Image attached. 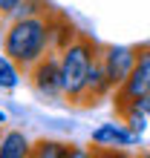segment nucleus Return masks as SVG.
<instances>
[{
  "label": "nucleus",
  "instance_id": "f257e3e1",
  "mask_svg": "<svg viewBox=\"0 0 150 158\" xmlns=\"http://www.w3.org/2000/svg\"><path fill=\"white\" fill-rule=\"evenodd\" d=\"M49 35H52V26L46 23L43 15H32V12H23L17 20L9 26L6 32V40H3V52L12 58L17 66H32L43 58V49L49 43Z\"/></svg>",
  "mask_w": 150,
  "mask_h": 158
},
{
  "label": "nucleus",
  "instance_id": "f03ea898",
  "mask_svg": "<svg viewBox=\"0 0 150 158\" xmlns=\"http://www.w3.org/2000/svg\"><path fill=\"white\" fill-rule=\"evenodd\" d=\"M95 43H90L87 38H78L75 43H69L61 55V86L67 98H81L84 86L90 78V66L95 60Z\"/></svg>",
  "mask_w": 150,
  "mask_h": 158
},
{
  "label": "nucleus",
  "instance_id": "7ed1b4c3",
  "mask_svg": "<svg viewBox=\"0 0 150 158\" xmlns=\"http://www.w3.org/2000/svg\"><path fill=\"white\" fill-rule=\"evenodd\" d=\"M144 95H150V46L144 49V55H139L133 72H130V78L118 86V106L124 109L130 104H139Z\"/></svg>",
  "mask_w": 150,
  "mask_h": 158
},
{
  "label": "nucleus",
  "instance_id": "20e7f679",
  "mask_svg": "<svg viewBox=\"0 0 150 158\" xmlns=\"http://www.w3.org/2000/svg\"><path fill=\"white\" fill-rule=\"evenodd\" d=\"M136 60H139L136 49H130V46H110V49L101 55V66H104V75L110 81V86H121V83L130 78Z\"/></svg>",
  "mask_w": 150,
  "mask_h": 158
},
{
  "label": "nucleus",
  "instance_id": "39448f33",
  "mask_svg": "<svg viewBox=\"0 0 150 158\" xmlns=\"http://www.w3.org/2000/svg\"><path fill=\"white\" fill-rule=\"evenodd\" d=\"M32 86L46 98H58L64 95V86H61V60L55 58H41L35 63V72H32Z\"/></svg>",
  "mask_w": 150,
  "mask_h": 158
},
{
  "label": "nucleus",
  "instance_id": "423d86ee",
  "mask_svg": "<svg viewBox=\"0 0 150 158\" xmlns=\"http://www.w3.org/2000/svg\"><path fill=\"white\" fill-rule=\"evenodd\" d=\"M136 132L133 129H121L118 124H104V127H98L95 132H92V141L95 144H110V147H127V144H133L136 141Z\"/></svg>",
  "mask_w": 150,
  "mask_h": 158
},
{
  "label": "nucleus",
  "instance_id": "0eeeda50",
  "mask_svg": "<svg viewBox=\"0 0 150 158\" xmlns=\"http://www.w3.org/2000/svg\"><path fill=\"white\" fill-rule=\"evenodd\" d=\"M29 152L32 147L23 138V132H6V138L0 141V158H23Z\"/></svg>",
  "mask_w": 150,
  "mask_h": 158
},
{
  "label": "nucleus",
  "instance_id": "6e6552de",
  "mask_svg": "<svg viewBox=\"0 0 150 158\" xmlns=\"http://www.w3.org/2000/svg\"><path fill=\"white\" fill-rule=\"evenodd\" d=\"M35 158H67V155H78L72 150L69 144H58V141H41V144H35L32 147V152Z\"/></svg>",
  "mask_w": 150,
  "mask_h": 158
},
{
  "label": "nucleus",
  "instance_id": "1a4fd4ad",
  "mask_svg": "<svg viewBox=\"0 0 150 158\" xmlns=\"http://www.w3.org/2000/svg\"><path fill=\"white\" fill-rule=\"evenodd\" d=\"M17 86V69H15V60L3 52L0 55V89H15Z\"/></svg>",
  "mask_w": 150,
  "mask_h": 158
},
{
  "label": "nucleus",
  "instance_id": "9d476101",
  "mask_svg": "<svg viewBox=\"0 0 150 158\" xmlns=\"http://www.w3.org/2000/svg\"><path fill=\"white\" fill-rule=\"evenodd\" d=\"M17 9H20V0H0V12L3 15H12Z\"/></svg>",
  "mask_w": 150,
  "mask_h": 158
},
{
  "label": "nucleus",
  "instance_id": "9b49d317",
  "mask_svg": "<svg viewBox=\"0 0 150 158\" xmlns=\"http://www.w3.org/2000/svg\"><path fill=\"white\" fill-rule=\"evenodd\" d=\"M139 106H142V112L147 115V121H150V95H144L142 101H139Z\"/></svg>",
  "mask_w": 150,
  "mask_h": 158
},
{
  "label": "nucleus",
  "instance_id": "f8f14e48",
  "mask_svg": "<svg viewBox=\"0 0 150 158\" xmlns=\"http://www.w3.org/2000/svg\"><path fill=\"white\" fill-rule=\"evenodd\" d=\"M0 124H6V112H3V109H0Z\"/></svg>",
  "mask_w": 150,
  "mask_h": 158
}]
</instances>
